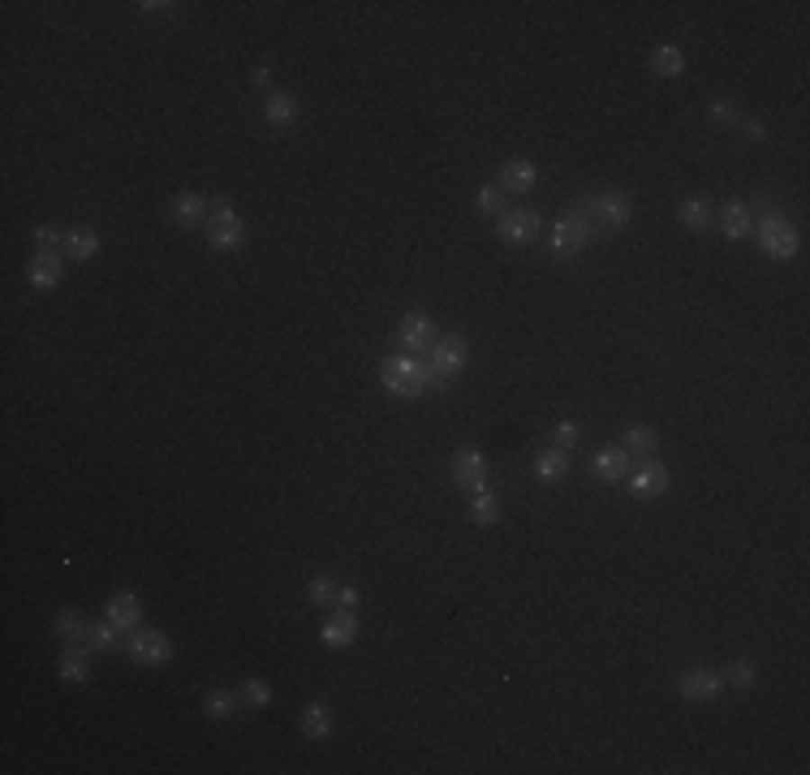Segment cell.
<instances>
[{
    "mask_svg": "<svg viewBox=\"0 0 810 775\" xmlns=\"http://www.w3.org/2000/svg\"><path fill=\"white\" fill-rule=\"evenodd\" d=\"M379 379H384V388H388L393 397H423V392L435 384V370H432V362L405 353V358H388V362L379 367Z\"/></svg>",
    "mask_w": 810,
    "mask_h": 775,
    "instance_id": "cell-1",
    "label": "cell"
},
{
    "mask_svg": "<svg viewBox=\"0 0 810 775\" xmlns=\"http://www.w3.org/2000/svg\"><path fill=\"white\" fill-rule=\"evenodd\" d=\"M241 237H246V224L233 212V203L229 198H207V242L216 251H238Z\"/></svg>",
    "mask_w": 810,
    "mask_h": 775,
    "instance_id": "cell-2",
    "label": "cell"
},
{
    "mask_svg": "<svg viewBox=\"0 0 810 775\" xmlns=\"http://www.w3.org/2000/svg\"><path fill=\"white\" fill-rule=\"evenodd\" d=\"M754 232H759V246L771 254V259H793L797 254V232L780 212H763L754 220Z\"/></svg>",
    "mask_w": 810,
    "mask_h": 775,
    "instance_id": "cell-3",
    "label": "cell"
},
{
    "mask_svg": "<svg viewBox=\"0 0 810 775\" xmlns=\"http://www.w3.org/2000/svg\"><path fill=\"white\" fill-rule=\"evenodd\" d=\"M578 215H587L595 229H625L630 224V198L625 194H591Z\"/></svg>",
    "mask_w": 810,
    "mask_h": 775,
    "instance_id": "cell-4",
    "label": "cell"
},
{
    "mask_svg": "<svg viewBox=\"0 0 810 775\" xmlns=\"http://www.w3.org/2000/svg\"><path fill=\"white\" fill-rule=\"evenodd\" d=\"M591 237H595V224L587 220V215H578V207H569L552 229V251L560 254V259H569V254H578Z\"/></svg>",
    "mask_w": 810,
    "mask_h": 775,
    "instance_id": "cell-5",
    "label": "cell"
},
{
    "mask_svg": "<svg viewBox=\"0 0 810 775\" xmlns=\"http://www.w3.org/2000/svg\"><path fill=\"white\" fill-rule=\"evenodd\" d=\"M125 651H130V659H134V663H147V668H156V663H164V659L173 655V642L164 638V634H156V629H134V634H130V642H125Z\"/></svg>",
    "mask_w": 810,
    "mask_h": 775,
    "instance_id": "cell-6",
    "label": "cell"
},
{
    "mask_svg": "<svg viewBox=\"0 0 810 775\" xmlns=\"http://www.w3.org/2000/svg\"><path fill=\"white\" fill-rule=\"evenodd\" d=\"M466 353H470V349H466V341H461V336H444V341H435V345H432V358H427V362H432V370H435V379H449V375H457V370L466 367Z\"/></svg>",
    "mask_w": 810,
    "mask_h": 775,
    "instance_id": "cell-7",
    "label": "cell"
},
{
    "mask_svg": "<svg viewBox=\"0 0 810 775\" xmlns=\"http://www.w3.org/2000/svg\"><path fill=\"white\" fill-rule=\"evenodd\" d=\"M396 341L405 345V353H423V349H432L435 345V328H432V319L427 315H405L401 319V328H396Z\"/></svg>",
    "mask_w": 810,
    "mask_h": 775,
    "instance_id": "cell-8",
    "label": "cell"
},
{
    "mask_svg": "<svg viewBox=\"0 0 810 775\" xmlns=\"http://www.w3.org/2000/svg\"><path fill=\"white\" fill-rule=\"evenodd\" d=\"M496 232H500L505 242L526 246V242L539 237V215L534 212H505V215H496Z\"/></svg>",
    "mask_w": 810,
    "mask_h": 775,
    "instance_id": "cell-9",
    "label": "cell"
},
{
    "mask_svg": "<svg viewBox=\"0 0 810 775\" xmlns=\"http://www.w3.org/2000/svg\"><path fill=\"white\" fill-rule=\"evenodd\" d=\"M483 474H487V461H483V452H475V448H461V452H453V479H457V487H466V491H478V487H483Z\"/></svg>",
    "mask_w": 810,
    "mask_h": 775,
    "instance_id": "cell-10",
    "label": "cell"
},
{
    "mask_svg": "<svg viewBox=\"0 0 810 775\" xmlns=\"http://www.w3.org/2000/svg\"><path fill=\"white\" fill-rule=\"evenodd\" d=\"M57 672H60V680H69V685H86V677H91V651H86L82 642H69V651H60Z\"/></svg>",
    "mask_w": 810,
    "mask_h": 775,
    "instance_id": "cell-11",
    "label": "cell"
},
{
    "mask_svg": "<svg viewBox=\"0 0 810 775\" xmlns=\"http://www.w3.org/2000/svg\"><path fill=\"white\" fill-rule=\"evenodd\" d=\"M677 689H681V698H690V702H712V698H720V689H724V677H715V672H686V677L677 680Z\"/></svg>",
    "mask_w": 810,
    "mask_h": 775,
    "instance_id": "cell-12",
    "label": "cell"
},
{
    "mask_svg": "<svg viewBox=\"0 0 810 775\" xmlns=\"http://www.w3.org/2000/svg\"><path fill=\"white\" fill-rule=\"evenodd\" d=\"M630 491L638 496V500H655V496H664V491H669V470H664L660 461H647L638 474H633Z\"/></svg>",
    "mask_w": 810,
    "mask_h": 775,
    "instance_id": "cell-13",
    "label": "cell"
},
{
    "mask_svg": "<svg viewBox=\"0 0 810 775\" xmlns=\"http://www.w3.org/2000/svg\"><path fill=\"white\" fill-rule=\"evenodd\" d=\"M534 181H539L534 160H509V164L500 169V190L505 194H526V190H534Z\"/></svg>",
    "mask_w": 810,
    "mask_h": 775,
    "instance_id": "cell-14",
    "label": "cell"
},
{
    "mask_svg": "<svg viewBox=\"0 0 810 775\" xmlns=\"http://www.w3.org/2000/svg\"><path fill=\"white\" fill-rule=\"evenodd\" d=\"M591 470L599 483H616V479H625V470H630V452H625V448H599L591 457Z\"/></svg>",
    "mask_w": 810,
    "mask_h": 775,
    "instance_id": "cell-15",
    "label": "cell"
},
{
    "mask_svg": "<svg viewBox=\"0 0 810 775\" xmlns=\"http://www.w3.org/2000/svg\"><path fill=\"white\" fill-rule=\"evenodd\" d=\"M168 215L177 220L181 229H198V224H207V198L203 194H177Z\"/></svg>",
    "mask_w": 810,
    "mask_h": 775,
    "instance_id": "cell-16",
    "label": "cell"
},
{
    "mask_svg": "<svg viewBox=\"0 0 810 775\" xmlns=\"http://www.w3.org/2000/svg\"><path fill=\"white\" fill-rule=\"evenodd\" d=\"M26 276H31L35 289H57L60 276H65V263H60V254H35L26 263Z\"/></svg>",
    "mask_w": 810,
    "mask_h": 775,
    "instance_id": "cell-17",
    "label": "cell"
},
{
    "mask_svg": "<svg viewBox=\"0 0 810 775\" xmlns=\"http://www.w3.org/2000/svg\"><path fill=\"white\" fill-rule=\"evenodd\" d=\"M332 724H336V719H332V707H323V702H311V707L297 716V728L311 736V741H323V736L332 733Z\"/></svg>",
    "mask_w": 810,
    "mask_h": 775,
    "instance_id": "cell-18",
    "label": "cell"
},
{
    "mask_svg": "<svg viewBox=\"0 0 810 775\" xmlns=\"http://www.w3.org/2000/svg\"><path fill=\"white\" fill-rule=\"evenodd\" d=\"M354 638H358L354 612H341V607H336L332 616L323 620V642H328V646H350Z\"/></svg>",
    "mask_w": 810,
    "mask_h": 775,
    "instance_id": "cell-19",
    "label": "cell"
},
{
    "mask_svg": "<svg viewBox=\"0 0 810 775\" xmlns=\"http://www.w3.org/2000/svg\"><path fill=\"white\" fill-rule=\"evenodd\" d=\"M104 616L113 620V625H121V629H139L142 603L134 599V595H113V599H108V607H104Z\"/></svg>",
    "mask_w": 810,
    "mask_h": 775,
    "instance_id": "cell-20",
    "label": "cell"
},
{
    "mask_svg": "<svg viewBox=\"0 0 810 775\" xmlns=\"http://www.w3.org/2000/svg\"><path fill=\"white\" fill-rule=\"evenodd\" d=\"M534 474H539L543 483H560V479L569 474V452H565V448H543V452L534 457Z\"/></svg>",
    "mask_w": 810,
    "mask_h": 775,
    "instance_id": "cell-21",
    "label": "cell"
},
{
    "mask_svg": "<svg viewBox=\"0 0 810 775\" xmlns=\"http://www.w3.org/2000/svg\"><path fill=\"white\" fill-rule=\"evenodd\" d=\"M715 220L724 224L729 237H751V229H754V212L746 203H724V207L715 212Z\"/></svg>",
    "mask_w": 810,
    "mask_h": 775,
    "instance_id": "cell-22",
    "label": "cell"
},
{
    "mask_svg": "<svg viewBox=\"0 0 810 775\" xmlns=\"http://www.w3.org/2000/svg\"><path fill=\"white\" fill-rule=\"evenodd\" d=\"M121 634H125V629L104 616V620H96V625L86 629V646H96V651H117V646H125V638H121Z\"/></svg>",
    "mask_w": 810,
    "mask_h": 775,
    "instance_id": "cell-23",
    "label": "cell"
},
{
    "mask_svg": "<svg viewBox=\"0 0 810 775\" xmlns=\"http://www.w3.org/2000/svg\"><path fill=\"white\" fill-rule=\"evenodd\" d=\"M496 517H500V500H496L487 487H478V491H470V522L475 525H496Z\"/></svg>",
    "mask_w": 810,
    "mask_h": 775,
    "instance_id": "cell-24",
    "label": "cell"
},
{
    "mask_svg": "<svg viewBox=\"0 0 810 775\" xmlns=\"http://www.w3.org/2000/svg\"><path fill=\"white\" fill-rule=\"evenodd\" d=\"M238 707H241V694H233V689H212V694L203 698V711H207L212 719L238 716Z\"/></svg>",
    "mask_w": 810,
    "mask_h": 775,
    "instance_id": "cell-25",
    "label": "cell"
},
{
    "mask_svg": "<svg viewBox=\"0 0 810 775\" xmlns=\"http://www.w3.org/2000/svg\"><path fill=\"white\" fill-rule=\"evenodd\" d=\"M651 69L660 78H677L681 69H686V52H681V48H672V43H664V48H655V52H651Z\"/></svg>",
    "mask_w": 810,
    "mask_h": 775,
    "instance_id": "cell-26",
    "label": "cell"
},
{
    "mask_svg": "<svg viewBox=\"0 0 810 775\" xmlns=\"http://www.w3.org/2000/svg\"><path fill=\"white\" fill-rule=\"evenodd\" d=\"M681 224H690V229H712L715 207L707 203V198H686V203H681Z\"/></svg>",
    "mask_w": 810,
    "mask_h": 775,
    "instance_id": "cell-27",
    "label": "cell"
},
{
    "mask_svg": "<svg viewBox=\"0 0 810 775\" xmlns=\"http://www.w3.org/2000/svg\"><path fill=\"white\" fill-rule=\"evenodd\" d=\"M263 116H268V125H289L297 116V99L289 91H280V96H268L263 104Z\"/></svg>",
    "mask_w": 810,
    "mask_h": 775,
    "instance_id": "cell-28",
    "label": "cell"
},
{
    "mask_svg": "<svg viewBox=\"0 0 810 775\" xmlns=\"http://www.w3.org/2000/svg\"><path fill=\"white\" fill-rule=\"evenodd\" d=\"M96 251H99V232H91V229L65 232V254H69V259H91Z\"/></svg>",
    "mask_w": 810,
    "mask_h": 775,
    "instance_id": "cell-29",
    "label": "cell"
},
{
    "mask_svg": "<svg viewBox=\"0 0 810 775\" xmlns=\"http://www.w3.org/2000/svg\"><path fill=\"white\" fill-rule=\"evenodd\" d=\"M86 629H91V625H86L78 612H57V620H52V634L65 642H86Z\"/></svg>",
    "mask_w": 810,
    "mask_h": 775,
    "instance_id": "cell-30",
    "label": "cell"
},
{
    "mask_svg": "<svg viewBox=\"0 0 810 775\" xmlns=\"http://www.w3.org/2000/svg\"><path fill=\"white\" fill-rule=\"evenodd\" d=\"M655 444H660V440H655L651 426H630V431H625V444H621V448H625L630 457H651Z\"/></svg>",
    "mask_w": 810,
    "mask_h": 775,
    "instance_id": "cell-31",
    "label": "cell"
},
{
    "mask_svg": "<svg viewBox=\"0 0 810 775\" xmlns=\"http://www.w3.org/2000/svg\"><path fill=\"white\" fill-rule=\"evenodd\" d=\"M475 203H478V212H487V215H505V212H509V194L500 190V186H483Z\"/></svg>",
    "mask_w": 810,
    "mask_h": 775,
    "instance_id": "cell-32",
    "label": "cell"
},
{
    "mask_svg": "<svg viewBox=\"0 0 810 775\" xmlns=\"http://www.w3.org/2000/svg\"><path fill=\"white\" fill-rule=\"evenodd\" d=\"M241 702H246V707H268V702H272V685H268V680H246V685H241Z\"/></svg>",
    "mask_w": 810,
    "mask_h": 775,
    "instance_id": "cell-33",
    "label": "cell"
},
{
    "mask_svg": "<svg viewBox=\"0 0 810 775\" xmlns=\"http://www.w3.org/2000/svg\"><path fill=\"white\" fill-rule=\"evenodd\" d=\"M306 599L319 603V607H332V603H336V581L332 578H315L311 586H306Z\"/></svg>",
    "mask_w": 810,
    "mask_h": 775,
    "instance_id": "cell-34",
    "label": "cell"
},
{
    "mask_svg": "<svg viewBox=\"0 0 810 775\" xmlns=\"http://www.w3.org/2000/svg\"><path fill=\"white\" fill-rule=\"evenodd\" d=\"M707 116H712L715 125H737V121H742V113H737V104H729V99H712V108H707Z\"/></svg>",
    "mask_w": 810,
    "mask_h": 775,
    "instance_id": "cell-35",
    "label": "cell"
},
{
    "mask_svg": "<svg viewBox=\"0 0 810 775\" xmlns=\"http://www.w3.org/2000/svg\"><path fill=\"white\" fill-rule=\"evenodd\" d=\"M724 680L737 685V689H751V685H754V663H746V659H742V663H733L729 672H724Z\"/></svg>",
    "mask_w": 810,
    "mask_h": 775,
    "instance_id": "cell-36",
    "label": "cell"
},
{
    "mask_svg": "<svg viewBox=\"0 0 810 775\" xmlns=\"http://www.w3.org/2000/svg\"><path fill=\"white\" fill-rule=\"evenodd\" d=\"M60 246H65V237L57 229H35V251L40 254H57Z\"/></svg>",
    "mask_w": 810,
    "mask_h": 775,
    "instance_id": "cell-37",
    "label": "cell"
},
{
    "mask_svg": "<svg viewBox=\"0 0 810 775\" xmlns=\"http://www.w3.org/2000/svg\"><path fill=\"white\" fill-rule=\"evenodd\" d=\"M556 448H565V452H569V448H578V440H582V431H578V426L573 423H556Z\"/></svg>",
    "mask_w": 810,
    "mask_h": 775,
    "instance_id": "cell-38",
    "label": "cell"
},
{
    "mask_svg": "<svg viewBox=\"0 0 810 775\" xmlns=\"http://www.w3.org/2000/svg\"><path fill=\"white\" fill-rule=\"evenodd\" d=\"M358 599H362V595H358V586H336V603H332V607H341V612H354Z\"/></svg>",
    "mask_w": 810,
    "mask_h": 775,
    "instance_id": "cell-39",
    "label": "cell"
},
{
    "mask_svg": "<svg viewBox=\"0 0 810 775\" xmlns=\"http://www.w3.org/2000/svg\"><path fill=\"white\" fill-rule=\"evenodd\" d=\"M737 130H742V134H746V138H754V142H759V138L768 134V125H763L759 116H742V121H737Z\"/></svg>",
    "mask_w": 810,
    "mask_h": 775,
    "instance_id": "cell-40",
    "label": "cell"
},
{
    "mask_svg": "<svg viewBox=\"0 0 810 775\" xmlns=\"http://www.w3.org/2000/svg\"><path fill=\"white\" fill-rule=\"evenodd\" d=\"M250 82H255L259 91H263V87H272V69H268V65H259L255 74H250Z\"/></svg>",
    "mask_w": 810,
    "mask_h": 775,
    "instance_id": "cell-41",
    "label": "cell"
},
{
    "mask_svg": "<svg viewBox=\"0 0 810 775\" xmlns=\"http://www.w3.org/2000/svg\"><path fill=\"white\" fill-rule=\"evenodd\" d=\"M142 9H147V14H168V9H173V5H159V0H147V5H142Z\"/></svg>",
    "mask_w": 810,
    "mask_h": 775,
    "instance_id": "cell-42",
    "label": "cell"
}]
</instances>
